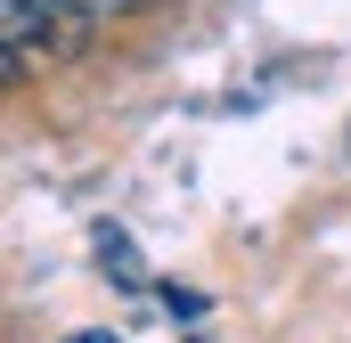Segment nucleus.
Returning <instances> with one entry per match:
<instances>
[{
    "mask_svg": "<svg viewBox=\"0 0 351 343\" xmlns=\"http://www.w3.org/2000/svg\"><path fill=\"white\" fill-rule=\"evenodd\" d=\"M66 343H123V335H114V327H74Z\"/></svg>",
    "mask_w": 351,
    "mask_h": 343,
    "instance_id": "obj_3",
    "label": "nucleus"
},
{
    "mask_svg": "<svg viewBox=\"0 0 351 343\" xmlns=\"http://www.w3.org/2000/svg\"><path fill=\"white\" fill-rule=\"evenodd\" d=\"M343 147H351V131H343Z\"/></svg>",
    "mask_w": 351,
    "mask_h": 343,
    "instance_id": "obj_4",
    "label": "nucleus"
},
{
    "mask_svg": "<svg viewBox=\"0 0 351 343\" xmlns=\"http://www.w3.org/2000/svg\"><path fill=\"white\" fill-rule=\"evenodd\" d=\"M25 82V58H16V49H0V90H16Z\"/></svg>",
    "mask_w": 351,
    "mask_h": 343,
    "instance_id": "obj_2",
    "label": "nucleus"
},
{
    "mask_svg": "<svg viewBox=\"0 0 351 343\" xmlns=\"http://www.w3.org/2000/svg\"><path fill=\"white\" fill-rule=\"evenodd\" d=\"M0 49H16V58H82L90 16L66 8V0H0Z\"/></svg>",
    "mask_w": 351,
    "mask_h": 343,
    "instance_id": "obj_1",
    "label": "nucleus"
}]
</instances>
